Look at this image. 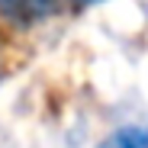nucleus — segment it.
<instances>
[{"label": "nucleus", "instance_id": "1", "mask_svg": "<svg viewBox=\"0 0 148 148\" xmlns=\"http://www.w3.org/2000/svg\"><path fill=\"white\" fill-rule=\"evenodd\" d=\"M68 7H71V0H0V16H3L10 26L29 29L36 23L61 16Z\"/></svg>", "mask_w": 148, "mask_h": 148}, {"label": "nucleus", "instance_id": "2", "mask_svg": "<svg viewBox=\"0 0 148 148\" xmlns=\"http://www.w3.org/2000/svg\"><path fill=\"white\" fill-rule=\"evenodd\" d=\"M100 148H148V126H119L100 142Z\"/></svg>", "mask_w": 148, "mask_h": 148}, {"label": "nucleus", "instance_id": "3", "mask_svg": "<svg viewBox=\"0 0 148 148\" xmlns=\"http://www.w3.org/2000/svg\"><path fill=\"white\" fill-rule=\"evenodd\" d=\"M97 3H103V0H71V7H97Z\"/></svg>", "mask_w": 148, "mask_h": 148}]
</instances>
